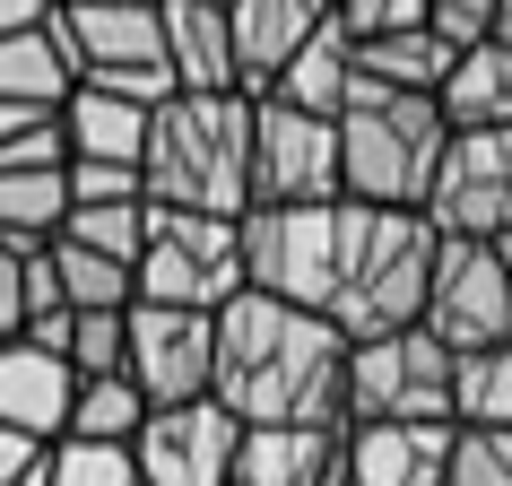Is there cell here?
<instances>
[{
	"mask_svg": "<svg viewBox=\"0 0 512 486\" xmlns=\"http://www.w3.org/2000/svg\"><path fill=\"white\" fill-rule=\"evenodd\" d=\"M235 417L217 400H183V408H148L131 426V478L139 486H226L235 469Z\"/></svg>",
	"mask_w": 512,
	"mask_h": 486,
	"instance_id": "cell-12",
	"label": "cell"
},
{
	"mask_svg": "<svg viewBox=\"0 0 512 486\" xmlns=\"http://www.w3.org/2000/svg\"><path fill=\"white\" fill-rule=\"evenodd\" d=\"M443 486H512V426H452Z\"/></svg>",
	"mask_w": 512,
	"mask_h": 486,
	"instance_id": "cell-29",
	"label": "cell"
},
{
	"mask_svg": "<svg viewBox=\"0 0 512 486\" xmlns=\"http://www.w3.org/2000/svg\"><path fill=\"white\" fill-rule=\"evenodd\" d=\"M165 70L174 96H226L235 87V44H226V0H157ZM243 96V87H235Z\"/></svg>",
	"mask_w": 512,
	"mask_h": 486,
	"instance_id": "cell-14",
	"label": "cell"
},
{
	"mask_svg": "<svg viewBox=\"0 0 512 486\" xmlns=\"http://www.w3.org/2000/svg\"><path fill=\"white\" fill-rule=\"evenodd\" d=\"M44 460V434H27V426H0V486H18Z\"/></svg>",
	"mask_w": 512,
	"mask_h": 486,
	"instance_id": "cell-33",
	"label": "cell"
},
{
	"mask_svg": "<svg viewBox=\"0 0 512 486\" xmlns=\"http://www.w3.org/2000/svg\"><path fill=\"white\" fill-rule=\"evenodd\" d=\"M330 18V0H226V44H235V87L261 96L278 79V61Z\"/></svg>",
	"mask_w": 512,
	"mask_h": 486,
	"instance_id": "cell-15",
	"label": "cell"
},
{
	"mask_svg": "<svg viewBox=\"0 0 512 486\" xmlns=\"http://www.w3.org/2000/svg\"><path fill=\"white\" fill-rule=\"evenodd\" d=\"M0 96H9V105H44V113L70 96V61H61L53 27L0 35Z\"/></svg>",
	"mask_w": 512,
	"mask_h": 486,
	"instance_id": "cell-24",
	"label": "cell"
},
{
	"mask_svg": "<svg viewBox=\"0 0 512 486\" xmlns=\"http://www.w3.org/2000/svg\"><path fill=\"white\" fill-rule=\"evenodd\" d=\"M139 417H148V400L131 391V374H70L61 434H79V443H131Z\"/></svg>",
	"mask_w": 512,
	"mask_h": 486,
	"instance_id": "cell-22",
	"label": "cell"
},
{
	"mask_svg": "<svg viewBox=\"0 0 512 486\" xmlns=\"http://www.w3.org/2000/svg\"><path fill=\"white\" fill-rule=\"evenodd\" d=\"M235 486H330L339 478V426H243Z\"/></svg>",
	"mask_w": 512,
	"mask_h": 486,
	"instance_id": "cell-16",
	"label": "cell"
},
{
	"mask_svg": "<svg viewBox=\"0 0 512 486\" xmlns=\"http://www.w3.org/2000/svg\"><path fill=\"white\" fill-rule=\"evenodd\" d=\"M417 330L434 348H495L512 339V278L495 261V243L478 235H434V270H426V304H417Z\"/></svg>",
	"mask_w": 512,
	"mask_h": 486,
	"instance_id": "cell-8",
	"label": "cell"
},
{
	"mask_svg": "<svg viewBox=\"0 0 512 486\" xmlns=\"http://www.w3.org/2000/svg\"><path fill=\"white\" fill-rule=\"evenodd\" d=\"M235 287H243L235 217H209V209H157V200H148L139 261H131V296H139V304H191V313H217Z\"/></svg>",
	"mask_w": 512,
	"mask_h": 486,
	"instance_id": "cell-7",
	"label": "cell"
},
{
	"mask_svg": "<svg viewBox=\"0 0 512 486\" xmlns=\"http://www.w3.org/2000/svg\"><path fill=\"white\" fill-rule=\"evenodd\" d=\"M304 200H339V131L330 113L252 96V200L243 209H304Z\"/></svg>",
	"mask_w": 512,
	"mask_h": 486,
	"instance_id": "cell-10",
	"label": "cell"
},
{
	"mask_svg": "<svg viewBox=\"0 0 512 486\" xmlns=\"http://www.w3.org/2000/svg\"><path fill=\"white\" fill-rule=\"evenodd\" d=\"M460 44H443L434 27H391V35H356V70L374 87H408V96H434V79L452 70Z\"/></svg>",
	"mask_w": 512,
	"mask_h": 486,
	"instance_id": "cell-21",
	"label": "cell"
},
{
	"mask_svg": "<svg viewBox=\"0 0 512 486\" xmlns=\"http://www.w3.org/2000/svg\"><path fill=\"white\" fill-rule=\"evenodd\" d=\"M122 374L148 408L209 400V313L191 304H139L122 313Z\"/></svg>",
	"mask_w": 512,
	"mask_h": 486,
	"instance_id": "cell-11",
	"label": "cell"
},
{
	"mask_svg": "<svg viewBox=\"0 0 512 486\" xmlns=\"http://www.w3.org/2000/svg\"><path fill=\"white\" fill-rule=\"evenodd\" d=\"M61 408H70V365L53 348H27V339H0V426H27L53 443Z\"/></svg>",
	"mask_w": 512,
	"mask_h": 486,
	"instance_id": "cell-20",
	"label": "cell"
},
{
	"mask_svg": "<svg viewBox=\"0 0 512 486\" xmlns=\"http://www.w3.org/2000/svg\"><path fill=\"white\" fill-rule=\"evenodd\" d=\"M452 426H512V339L452 356Z\"/></svg>",
	"mask_w": 512,
	"mask_h": 486,
	"instance_id": "cell-23",
	"label": "cell"
},
{
	"mask_svg": "<svg viewBox=\"0 0 512 486\" xmlns=\"http://www.w3.org/2000/svg\"><path fill=\"white\" fill-rule=\"evenodd\" d=\"M365 200H304V209H243L235 217V252H243V287L287 296L304 313H330L339 270H348V243Z\"/></svg>",
	"mask_w": 512,
	"mask_h": 486,
	"instance_id": "cell-4",
	"label": "cell"
},
{
	"mask_svg": "<svg viewBox=\"0 0 512 486\" xmlns=\"http://www.w3.org/2000/svg\"><path fill=\"white\" fill-rule=\"evenodd\" d=\"M27 304H18V243H0V339H18Z\"/></svg>",
	"mask_w": 512,
	"mask_h": 486,
	"instance_id": "cell-34",
	"label": "cell"
},
{
	"mask_svg": "<svg viewBox=\"0 0 512 486\" xmlns=\"http://www.w3.org/2000/svg\"><path fill=\"white\" fill-rule=\"evenodd\" d=\"M495 9H504V0H426V27L443 35V44H478V35L495 27Z\"/></svg>",
	"mask_w": 512,
	"mask_h": 486,
	"instance_id": "cell-32",
	"label": "cell"
},
{
	"mask_svg": "<svg viewBox=\"0 0 512 486\" xmlns=\"http://www.w3.org/2000/svg\"><path fill=\"white\" fill-rule=\"evenodd\" d=\"M27 27H53V0H0V35H27Z\"/></svg>",
	"mask_w": 512,
	"mask_h": 486,
	"instance_id": "cell-35",
	"label": "cell"
},
{
	"mask_svg": "<svg viewBox=\"0 0 512 486\" xmlns=\"http://www.w3.org/2000/svg\"><path fill=\"white\" fill-rule=\"evenodd\" d=\"M53 278H61V304L70 313H122L131 304V270L105 261V252H79V243L53 235Z\"/></svg>",
	"mask_w": 512,
	"mask_h": 486,
	"instance_id": "cell-27",
	"label": "cell"
},
{
	"mask_svg": "<svg viewBox=\"0 0 512 486\" xmlns=\"http://www.w3.org/2000/svg\"><path fill=\"white\" fill-rule=\"evenodd\" d=\"M495 261H504V278H512V235H495Z\"/></svg>",
	"mask_w": 512,
	"mask_h": 486,
	"instance_id": "cell-37",
	"label": "cell"
},
{
	"mask_svg": "<svg viewBox=\"0 0 512 486\" xmlns=\"http://www.w3.org/2000/svg\"><path fill=\"white\" fill-rule=\"evenodd\" d=\"M434 113H443V131H504L512 122V53L495 35L452 53V70L434 79Z\"/></svg>",
	"mask_w": 512,
	"mask_h": 486,
	"instance_id": "cell-18",
	"label": "cell"
},
{
	"mask_svg": "<svg viewBox=\"0 0 512 486\" xmlns=\"http://www.w3.org/2000/svg\"><path fill=\"white\" fill-rule=\"evenodd\" d=\"M148 113H157V105H131V96H113V87H96V79H70V96L53 105V122H61V157L139 165Z\"/></svg>",
	"mask_w": 512,
	"mask_h": 486,
	"instance_id": "cell-17",
	"label": "cell"
},
{
	"mask_svg": "<svg viewBox=\"0 0 512 486\" xmlns=\"http://www.w3.org/2000/svg\"><path fill=\"white\" fill-rule=\"evenodd\" d=\"M44 486H139L131 478V443H79V434H53V443H44Z\"/></svg>",
	"mask_w": 512,
	"mask_h": 486,
	"instance_id": "cell-28",
	"label": "cell"
},
{
	"mask_svg": "<svg viewBox=\"0 0 512 486\" xmlns=\"http://www.w3.org/2000/svg\"><path fill=\"white\" fill-rule=\"evenodd\" d=\"M339 426H452V348H434L417 322L348 339Z\"/></svg>",
	"mask_w": 512,
	"mask_h": 486,
	"instance_id": "cell-6",
	"label": "cell"
},
{
	"mask_svg": "<svg viewBox=\"0 0 512 486\" xmlns=\"http://www.w3.org/2000/svg\"><path fill=\"white\" fill-rule=\"evenodd\" d=\"M139 226H148V200H87V209H61V226L53 235L61 243H79V252H105V261H122L131 270L139 261Z\"/></svg>",
	"mask_w": 512,
	"mask_h": 486,
	"instance_id": "cell-26",
	"label": "cell"
},
{
	"mask_svg": "<svg viewBox=\"0 0 512 486\" xmlns=\"http://www.w3.org/2000/svg\"><path fill=\"white\" fill-rule=\"evenodd\" d=\"M330 18L348 35H391V27H426V0H330Z\"/></svg>",
	"mask_w": 512,
	"mask_h": 486,
	"instance_id": "cell-31",
	"label": "cell"
},
{
	"mask_svg": "<svg viewBox=\"0 0 512 486\" xmlns=\"http://www.w3.org/2000/svg\"><path fill=\"white\" fill-rule=\"evenodd\" d=\"M348 87H356V35L339 27V18H322L296 53L278 61V79L261 87V96H278V105H296V113H339Z\"/></svg>",
	"mask_w": 512,
	"mask_h": 486,
	"instance_id": "cell-19",
	"label": "cell"
},
{
	"mask_svg": "<svg viewBox=\"0 0 512 486\" xmlns=\"http://www.w3.org/2000/svg\"><path fill=\"white\" fill-rule=\"evenodd\" d=\"M122 313H131V304H122ZM122 313H70L61 365H70V374H122Z\"/></svg>",
	"mask_w": 512,
	"mask_h": 486,
	"instance_id": "cell-30",
	"label": "cell"
},
{
	"mask_svg": "<svg viewBox=\"0 0 512 486\" xmlns=\"http://www.w3.org/2000/svg\"><path fill=\"white\" fill-rule=\"evenodd\" d=\"M139 200L243 217L252 200V96H165L139 139Z\"/></svg>",
	"mask_w": 512,
	"mask_h": 486,
	"instance_id": "cell-2",
	"label": "cell"
},
{
	"mask_svg": "<svg viewBox=\"0 0 512 486\" xmlns=\"http://www.w3.org/2000/svg\"><path fill=\"white\" fill-rule=\"evenodd\" d=\"M452 426H339V486H443Z\"/></svg>",
	"mask_w": 512,
	"mask_h": 486,
	"instance_id": "cell-13",
	"label": "cell"
},
{
	"mask_svg": "<svg viewBox=\"0 0 512 486\" xmlns=\"http://www.w3.org/2000/svg\"><path fill=\"white\" fill-rule=\"evenodd\" d=\"M486 35H495V44H504V53H512V0H504V9H495V27H486Z\"/></svg>",
	"mask_w": 512,
	"mask_h": 486,
	"instance_id": "cell-36",
	"label": "cell"
},
{
	"mask_svg": "<svg viewBox=\"0 0 512 486\" xmlns=\"http://www.w3.org/2000/svg\"><path fill=\"white\" fill-rule=\"evenodd\" d=\"M330 131H339V200H365V209H417L426 200V174L443 157V113H434V96L374 87L356 70L348 105L330 113Z\"/></svg>",
	"mask_w": 512,
	"mask_h": 486,
	"instance_id": "cell-3",
	"label": "cell"
},
{
	"mask_svg": "<svg viewBox=\"0 0 512 486\" xmlns=\"http://www.w3.org/2000/svg\"><path fill=\"white\" fill-rule=\"evenodd\" d=\"M426 270H434V226L417 209H365L348 243V270L322 322L339 339H374V330H408L426 304Z\"/></svg>",
	"mask_w": 512,
	"mask_h": 486,
	"instance_id": "cell-5",
	"label": "cell"
},
{
	"mask_svg": "<svg viewBox=\"0 0 512 486\" xmlns=\"http://www.w3.org/2000/svg\"><path fill=\"white\" fill-rule=\"evenodd\" d=\"M61 226V165H0V243H44Z\"/></svg>",
	"mask_w": 512,
	"mask_h": 486,
	"instance_id": "cell-25",
	"label": "cell"
},
{
	"mask_svg": "<svg viewBox=\"0 0 512 486\" xmlns=\"http://www.w3.org/2000/svg\"><path fill=\"white\" fill-rule=\"evenodd\" d=\"M226 486H235V478H226Z\"/></svg>",
	"mask_w": 512,
	"mask_h": 486,
	"instance_id": "cell-38",
	"label": "cell"
},
{
	"mask_svg": "<svg viewBox=\"0 0 512 486\" xmlns=\"http://www.w3.org/2000/svg\"><path fill=\"white\" fill-rule=\"evenodd\" d=\"M417 217L434 235H478V243L512 235V122L504 131H443Z\"/></svg>",
	"mask_w": 512,
	"mask_h": 486,
	"instance_id": "cell-9",
	"label": "cell"
},
{
	"mask_svg": "<svg viewBox=\"0 0 512 486\" xmlns=\"http://www.w3.org/2000/svg\"><path fill=\"white\" fill-rule=\"evenodd\" d=\"M348 339L287 296L235 287L209 313V400L235 426H339Z\"/></svg>",
	"mask_w": 512,
	"mask_h": 486,
	"instance_id": "cell-1",
	"label": "cell"
},
{
	"mask_svg": "<svg viewBox=\"0 0 512 486\" xmlns=\"http://www.w3.org/2000/svg\"><path fill=\"white\" fill-rule=\"evenodd\" d=\"M330 486H339V478H330Z\"/></svg>",
	"mask_w": 512,
	"mask_h": 486,
	"instance_id": "cell-39",
	"label": "cell"
}]
</instances>
